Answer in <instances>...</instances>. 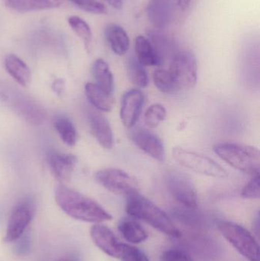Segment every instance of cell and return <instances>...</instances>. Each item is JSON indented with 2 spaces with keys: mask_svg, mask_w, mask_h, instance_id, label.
<instances>
[{
  "mask_svg": "<svg viewBox=\"0 0 260 261\" xmlns=\"http://www.w3.org/2000/svg\"><path fill=\"white\" fill-rule=\"evenodd\" d=\"M174 0H150L148 17L150 22L157 29H164L174 18Z\"/></svg>",
  "mask_w": 260,
  "mask_h": 261,
  "instance_id": "obj_14",
  "label": "cell"
},
{
  "mask_svg": "<svg viewBox=\"0 0 260 261\" xmlns=\"http://www.w3.org/2000/svg\"><path fill=\"white\" fill-rule=\"evenodd\" d=\"M14 251L18 257H27L32 252V240L31 236L25 232L15 241Z\"/></svg>",
  "mask_w": 260,
  "mask_h": 261,
  "instance_id": "obj_32",
  "label": "cell"
},
{
  "mask_svg": "<svg viewBox=\"0 0 260 261\" xmlns=\"http://www.w3.org/2000/svg\"><path fill=\"white\" fill-rule=\"evenodd\" d=\"M105 1L113 9H116V10H122L127 0H105Z\"/></svg>",
  "mask_w": 260,
  "mask_h": 261,
  "instance_id": "obj_36",
  "label": "cell"
},
{
  "mask_svg": "<svg viewBox=\"0 0 260 261\" xmlns=\"http://www.w3.org/2000/svg\"><path fill=\"white\" fill-rule=\"evenodd\" d=\"M172 158L180 165L205 176L226 178L228 173L225 169L212 158L196 152L176 147L172 150Z\"/></svg>",
  "mask_w": 260,
  "mask_h": 261,
  "instance_id": "obj_5",
  "label": "cell"
},
{
  "mask_svg": "<svg viewBox=\"0 0 260 261\" xmlns=\"http://www.w3.org/2000/svg\"><path fill=\"white\" fill-rule=\"evenodd\" d=\"M215 153L229 165L247 174H259L260 154L256 147L238 143H221L214 146Z\"/></svg>",
  "mask_w": 260,
  "mask_h": 261,
  "instance_id": "obj_3",
  "label": "cell"
},
{
  "mask_svg": "<svg viewBox=\"0 0 260 261\" xmlns=\"http://www.w3.org/2000/svg\"><path fill=\"white\" fill-rule=\"evenodd\" d=\"M64 82L61 79L56 80L53 82V90H54L55 93H57V95H61L63 93V91L64 90Z\"/></svg>",
  "mask_w": 260,
  "mask_h": 261,
  "instance_id": "obj_37",
  "label": "cell"
},
{
  "mask_svg": "<svg viewBox=\"0 0 260 261\" xmlns=\"http://www.w3.org/2000/svg\"><path fill=\"white\" fill-rule=\"evenodd\" d=\"M6 6L18 12L46 10L59 7L62 0H3Z\"/></svg>",
  "mask_w": 260,
  "mask_h": 261,
  "instance_id": "obj_19",
  "label": "cell"
},
{
  "mask_svg": "<svg viewBox=\"0 0 260 261\" xmlns=\"http://www.w3.org/2000/svg\"><path fill=\"white\" fill-rule=\"evenodd\" d=\"M35 214V205L30 199L20 201L12 210L8 221L4 241L8 243L14 242L21 237Z\"/></svg>",
  "mask_w": 260,
  "mask_h": 261,
  "instance_id": "obj_9",
  "label": "cell"
},
{
  "mask_svg": "<svg viewBox=\"0 0 260 261\" xmlns=\"http://www.w3.org/2000/svg\"><path fill=\"white\" fill-rule=\"evenodd\" d=\"M169 72L177 90L192 88L198 79L196 57L189 50L177 52L172 57Z\"/></svg>",
  "mask_w": 260,
  "mask_h": 261,
  "instance_id": "obj_6",
  "label": "cell"
},
{
  "mask_svg": "<svg viewBox=\"0 0 260 261\" xmlns=\"http://www.w3.org/2000/svg\"><path fill=\"white\" fill-rule=\"evenodd\" d=\"M136 59L145 66H160L163 64V58L159 55L150 40L143 35H138L134 41Z\"/></svg>",
  "mask_w": 260,
  "mask_h": 261,
  "instance_id": "obj_16",
  "label": "cell"
},
{
  "mask_svg": "<svg viewBox=\"0 0 260 261\" xmlns=\"http://www.w3.org/2000/svg\"><path fill=\"white\" fill-rule=\"evenodd\" d=\"M174 216L177 220L186 225L200 226L203 224V216L195 211V208L183 206L174 210Z\"/></svg>",
  "mask_w": 260,
  "mask_h": 261,
  "instance_id": "obj_29",
  "label": "cell"
},
{
  "mask_svg": "<svg viewBox=\"0 0 260 261\" xmlns=\"http://www.w3.org/2000/svg\"><path fill=\"white\" fill-rule=\"evenodd\" d=\"M192 3V0H177V6L181 10H186L189 5Z\"/></svg>",
  "mask_w": 260,
  "mask_h": 261,
  "instance_id": "obj_39",
  "label": "cell"
},
{
  "mask_svg": "<svg viewBox=\"0 0 260 261\" xmlns=\"http://www.w3.org/2000/svg\"><path fill=\"white\" fill-rule=\"evenodd\" d=\"M160 261H194L192 256L180 248H174L164 251L160 256Z\"/></svg>",
  "mask_w": 260,
  "mask_h": 261,
  "instance_id": "obj_34",
  "label": "cell"
},
{
  "mask_svg": "<svg viewBox=\"0 0 260 261\" xmlns=\"http://www.w3.org/2000/svg\"><path fill=\"white\" fill-rule=\"evenodd\" d=\"M54 196L58 206L72 219L96 224L112 219V216L96 201L64 184H60L55 188Z\"/></svg>",
  "mask_w": 260,
  "mask_h": 261,
  "instance_id": "obj_1",
  "label": "cell"
},
{
  "mask_svg": "<svg viewBox=\"0 0 260 261\" xmlns=\"http://www.w3.org/2000/svg\"><path fill=\"white\" fill-rule=\"evenodd\" d=\"M259 214H257L256 219H254V224H253V230L255 232H256V234H258V231H259Z\"/></svg>",
  "mask_w": 260,
  "mask_h": 261,
  "instance_id": "obj_40",
  "label": "cell"
},
{
  "mask_svg": "<svg viewBox=\"0 0 260 261\" xmlns=\"http://www.w3.org/2000/svg\"><path fill=\"white\" fill-rule=\"evenodd\" d=\"M5 67L9 74L23 87H27L32 81L28 66L18 56L9 55L5 59Z\"/></svg>",
  "mask_w": 260,
  "mask_h": 261,
  "instance_id": "obj_18",
  "label": "cell"
},
{
  "mask_svg": "<svg viewBox=\"0 0 260 261\" xmlns=\"http://www.w3.org/2000/svg\"><path fill=\"white\" fill-rule=\"evenodd\" d=\"M68 22L73 32L82 40L85 49L90 51L93 42V33L88 23L80 17L75 15L69 18Z\"/></svg>",
  "mask_w": 260,
  "mask_h": 261,
  "instance_id": "obj_26",
  "label": "cell"
},
{
  "mask_svg": "<svg viewBox=\"0 0 260 261\" xmlns=\"http://www.w3.org/2000/svg\"><path fill=\"white\" fill-rule=\"evenodd\" d=\"M118 228L125 240L131 244L142 243L148 237L143 227L134 219H122L119 222Z\"/></svg>",
  "mask_w": 260,
  "mask_h": 261,
  "instance_id": "obj_21",
  "label": "cell"
},
{
  "mask_svg": "<svg viewBox=\"0 0 260 261\" xmlns=\"http://www.w3.org/2000/svg\"><path fill=\"white\" fill-rule=\"evenodd\" d=\"M127 73L132 84L140 88H145L148 85L149 78L145 66L137 61L136 58L131 57L126 63Z\"/></svg>",
  "mask_w": 260,
  "mask_h": 261,
  "instance_id": "obj_24",
  "label": "cell"
},
{
  "mask_svg": "<svg viewBox=\"0 0 260 261\" xmlns=\"http://www.w3.org/2000/svg\"><path fill=\"white\" fill-rule=\"evenodd\" d=\"M220 233L245 258L259 261V247L254 236L242 225L229 221L217 222Z\"/></svg>",
  "mask_w": 260,
  "mask_h": 261,
  "instance_id": "obj_4",
  "label": "cell"
},
{
  "mask_svg": "<svg viewBox=\"0 0 260 261\" xmlns=\"http://www.w3.org/2000/svg\"><path fill=\"white\" fill-rule=\"evenodd\" d=\"M105 38L115 55L123 56L130 48V39L126 31L118 24H110L105 30Z\"/></svg>",
  "mask_w": 260,
  "mask_h": 261,
  "instance_id": "obj_17",
  "label": "cell"
},
{
  "mask_svg": "<svg viewBox=\"0 0 260 261\" xmlns=\"http://www.w3.org/2000/svg\"><path fill=\"white\" fill-rule=\"evenodd\" d=\"M88 119L92 133L99 144L104 148H112L114 138L108 119L103 115L94 111L90 112Z\"/></svg>",
  "mask_w": 260,
  "mask_h": 261,
  "instance_id": "obj_15",
  "label": "cell"
},
{
  "mask_svg": "<svg viewBox=\"0 0 260 261\" xmlns=\"http://www.w3.org/2000/svg\"><path fill=\"white\" fill-rule=\"evenodd\" d=\"M259 174L254 175V177L247 184L241 191V196L244 199H257L260 196Z\"/></svg>",
  "mask_w": 260,
  "mask_h": 261,
  "instance_id": "obj_33",
  "label": "cell"
},
{
  "mask_svg": "<svg viewBox=\"0 0 260 261\" xmlns=\"http://www.w3.org/2000/svg\"><path fill=\"white\" fill-rule=\"evenodd\" d=\"M53 126L67 145L73 147L76 144L78 139L77 132L70 119L64 116H57L53 121Z\"/></svg>",
  "mask_w": 260,
  "mask_h": 261,
  "instance_id": "obj_23",
  "label": "cell"
},
{
  "mask_svg": "<svg viewBox=\"0 0 260 261\" xmlns=\"http://www.w3.org/2000/svg\"><path fill=\"white\" fill-rule=\"evenodd\" d=\"M47 162L55 179L64 182L71 178L77 158L73 154L51 151L47 155Z\"/></svg>",
  "mask_w": 260,
  "mask_h": 261,
  "instance_id": "obj_13",
  "label": "cell"
},
{
  "mask_svg": "<svg viewBox=\"0 0 260 261\" xmlns=\"http://www.w3.org/2000/svg\"><path fill=\"white\" fill-rule=\"evenodd\" d=\"M166 117V110L160 104H154L145 112V122L149 128H157Z\"/></svg>",
  "mask_w": 260,
  "mask_h": 261,
  "instance_id": "obj_30",
  "label": "cell"
},
{
  "mask_svg": "<svg viewBox=\"0 0 260 261\" xmlns=\"http://www.w3.org/2000/svg\"><path fill=\"white\" fill-rule=\"evenodd\" d=\"M95 178L104 188L114 194L128 196L137 192L135 179L120 169H102L96 173Z\"/></svg>",
  "mask_w": 260,
  "mask_h": 261,
  "instance_id": "obj_8",
  "label": "cell"
},
{
  "mask_svg": "<svg viewBox=\"0 0 260 261\" xmlns=\"http://www.w3.org/2000/svg\"><path fill=\"white\" fill-rule=\"evenodd\" d=\"M148 39L155 47L163 60L174 50V41L160 30H151L148 32Z\"/></svg>",
  "mask_w": 260,
  "mask_h": 261,
  "instance_id": "obj_25",
  "label": "cell"
},
{
  "mask_svg": "<svg viewBox=\"0 0 260 261\" xmlns=\"http://www.w3.org/2000/svg\"><path fill=\"white\" fill-rule=\"evenodd\" d=\"M85 93L90 103L99 111L110 112L113 108L114 99L112 94L107 93L93 83H87Z\"/></svg>",
  "mask_w": 260,
  "mask_h": 261,
  "instance_id": "obj_20",
  "label": "cell"
},
{
  "mask_svg": "<svg viewBox=\"0 0 260 261\" xmlns=\"http://www.w3.org/2000/svg\"><path fill=\"white\" fill-rule=\"evenodd\" d=\"M79 9L90 13L102 15L106 13V8L99 0H70Z\"/></svg>",
  "mask_w": 260,
  "mask_h": 261,
  "instance_id": "obj_31",
  "label": "cell"
},
{
  "mask_svg": "<svg viewBox=\"0 0 260 261\" xmlns=\"http://www.w3.org/2000/svg\"><path fill=\"white\" fill-rule=\"evenodd\" d=\"M19 114L32 123L38 124L44 119V113L36 104L24 100L16 105Z\"/></svg>",
  "mask_w": 260,
  "mask_h": 261,
  "instance_id": "obj_27",
  "label": "cell"
},
{
  "mask_svg": "<svg viewBox=\"0 0 260 261\" xmlns=\"http://www.w3.org/2000/svg\"><path fill=\"white\" fill-rule=\"evenodd\" d=\"M90 236L97 248L114 258L122 259L130 246L119 242L109 228L100 223L92 226Z\"/></svg>",
  "mask_w": 260,
  "mask_h": 261,
  "instance_id": "obj_10",
  "label": "cell"
},
{
  "mask_svg": "<svg viewBox=\"0 0 260 261\" xmlns=\"http://www.w3.org/2000/svg\"><path fill=\"white\" fill-rule=\"evenodd\" d=\"M122 261H149L148 256L138 248L130 245L123 257Z\"/></svg>",
  "mask_w": 260,
  "mask_h": 261,
  "instance_id": "obj_35",
  "label": "cell"
},
{
  "mask_svg": "<svg viewBox=\"0 0 260 261\" xmlns=\"http://www.w3.org/2000/svg\"><path fill=\"white\" fill-rule=\"evenodd\" d=\"M166 187L170 194L183 206L196 208L198 205V193L195 185L184 173L170 170L165 176Z\"/></svg>",
  "mask_w": 260,
  "mask_h": 261,
  "instance_id": "obj_7",
  "label": "cell"
},
{
  "mask_svg": "<svg viewBox=\"0 0 260 261\" xmlns=\"http://www.w3.org/2000/svg\"><path fill=\"white\" fill-rule=\"evenodd\" d=\"M126 212L131 217L146 222L153 228L172 239H179L182 236L180 228L166 213L152 201L139 194L138 192L128 196Z\"/></svg>",
  "mask_w": 260,
  "mask_h": 261,
  "instance_id": "obj_2",
  "label": "cell"
},
{
  "mask_svg": "<svg viewBox=\"0 0 260 261\" xmlns=\"http://www.w3.org/2000/svg\"><path fill=\"white\" fill-rule=\"evenodd\" d=\"M55 261H80L79 257L74 254H69L67 255L63 256L59 259Z\"/></svg>",
  "mask_w": 260,
  "mask_h": 261,
  "instance_id": "obj_38",
  "label": "cell"
},
{
  "mask_svg": "<svg viewBox=\"0 0 260 261\" xmlns=\"http://www.w3.org/2000/svg\"><path fill=\"white\" fill-rule=\"evenodd\" d=\"M154 83L155 87L163 93H172L177 91L175 84L169 70L158 69L154 73Z\"/></svg>",
  "mask_w": 260,
  "mask_h": 261,
  "instance_id": "obj_28",
  "label": "cell"
},
{
  "mask_svg": "<svg viewBox=\"0 0 260 261\" xmlns=\"http://www.w3.org/2000/svg\"><path fill=\"white\" fill-rule=\"evenodd\" d=\"M145 103V96L137 89L129 90L122 99L120 116L122 123L131 128L137 123Z\"/></svg>",
  "mask_w": 260,
  "mask_h": 261,
  "instance_id": "obj_11",
  "label": "cell"
},
{
  "mask_svg": "<svg viewBox=\"0 0 260 261\" xmlns=\"http://www.w3.org/2000/svg\"><path fill=\"white\" fill-rule=\"evenodd\" d=\"M131 138L134 144L147 154L163 162L166 158L164 145L157 135L151 130L139 128L134 130Z\"/></svg>",
  "mask_w": 260,
  "mask_h": 261,
  "instance_id": "obj_12",
  "label": "cell"
},
{
  "mask_svg": "<svg viewBox=\"0 0 260 261\" xmlns=\"http://www.w3.org/2000/svg\"><path fill=\"white\" fill-rule=\"evenodd\" d=\"M93 74L96 85L107 93L112 94L114 90V77L108 64L103 59H98L93 66Z\"/></svg>",
  "mask_w": 260,
  "mask_h": 261,
  "instance_id": "obj_22",
  "label": "cell"
}]
</instances>
